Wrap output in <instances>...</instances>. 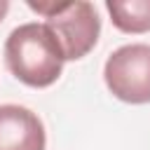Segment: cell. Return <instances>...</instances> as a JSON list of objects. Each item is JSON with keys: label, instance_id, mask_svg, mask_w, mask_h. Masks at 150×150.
<instances>
[{"label": "cell", "instance_id": "4", "mask_svg": "<svg viewBox=\"0 0 150 150\" xmlns=\"http://www.w3.org/2000/svg\"><path fill=\"white\" fill-rule=\"evenodd\" d=\"M0 150H45L40 117L23 105H0Z\"/></svg>", "mask_w": 150, "mask_h": 150}, {"label": "cell", "instance_id": "1", "mask_svg": "<svg viewBox=\"0 0 150 150\" xmlns=\"http://www.w3.org/2000/svg\"><path fill=\"white\" fill-rule=\"evenodd\" d=\"M63 52L45 23L16 26L5 42V63L9 73L28 87H49L63 70Z\"/></svg>", "mask_w": 150, "mask_h": 150}, {"label": "cell", "instance_id": "6", "mask_svg": "<svg viewBox=\"0 0 150 150\" xmlns=\"http://www.w3.org/2000/svg\"><path fill=\"white\" fill-rule=\"evenodd\" d=\"M7 9H9V2H7V0H0V21L5 19V14H7Z\"/></svg>", "mask_w": 150, "mask_h": 150}, {"label": "cell", "instance_id": "5", "mask_svg": "<svg viewBox=\"0 0 150 150\" xmlns=\"http://www.w3.org/2000/svg\"><path fill=\"white\" fill-rule=\"evenodd\" d=\"M115 28L122 33L150 30V0H108L105 2Z\"/></svg>", "mask_w": 150, "mask_h": 150}, {"label": "cell", "instance_id": "3", "mask_svg": "<svg viewBox=\"0 0 150 150\" xmlns=\"http://www.w3.org/2000/svg\"><path fill=\"white\" fill-rule=\"evenodd\" d=\"M112 96L124 103H150V45H124L115 49L103 68Z\"/></svg>", "mask_w": 150, "mask_h": 150}, {"label": "cell", "instance_id": "2", "mask_svg": "<svg viewBox=\"0 0 150 150\" xmlns=\"http://www.w3.org/2000/svg\"><path fill=\"white\" fill-rule=\"evenodd\" d=\"M28 7L47 19L45 26L59 40L66 61H77L94 49L101 33V19L91 2L87 0H75V2L28 0Z\"/></svg>", "mask_w": 150, "mask_h": 150}]
</instances>
